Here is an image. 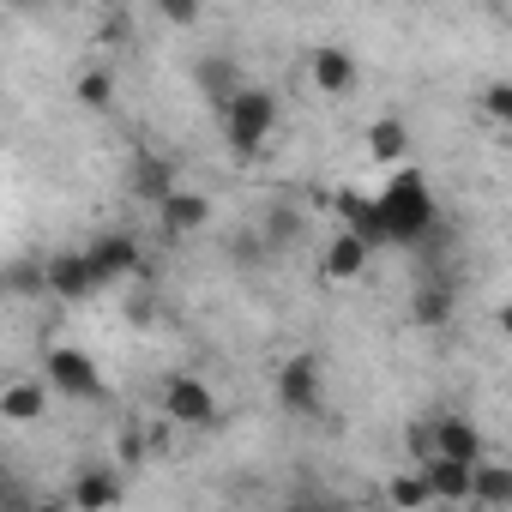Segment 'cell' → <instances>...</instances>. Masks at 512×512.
I'll use <instances>...</instances> for the list:
<instances>
[{
	"instance_id": "cell-1",
	"label": "cell",
	"mask_w": 512,
	"mask_h": 512,
	"mask_svg": "<svg viewBox=\"0 0 512 512\" xmlns=\"http://www.w3.org/2000/svg\"><path fill=\"white\" fill-rule=\"evenodd\" d=\"M374 211H380V241L422 247V241L440 229V205H434L422 169H398V175L386 181V193L374 199Z\"/></svg>"
},
{
	"instance_id": "cell-2",
	"label": "cell",
	"mask_w": 512,
	"mask_h": 512,
	"mask_svg": "<svg viewBox=\"0 0 512 512\" xmlns=\"http://www.w3.org/2000/svg\"><path fill=\"white\" fill-rule=\"evenodd\" d=\"M217 115H223V145H229L241 163H247V157H260L266 139L278 133V97L260 91V85H241Z\"/></svg>"
},
{
	"instance_id": "cell-3",
	"label": "cell",
	"mask_w": 512,
	"mask_h": 512,
	"mask_svg": "<svg viewBox=\"0 0 512 512\" xmlns=\"http://www.w3.org/2000/svg\"><path fill=\"white\" fill-rule=\"evenodd\" d=\"M272 386H278V398H284L290 416H320V404H326V362L314 350H296V356L278 362Z\"/></svg>"
},
{
	"instance_id": "cell-4",
	"label": "cell",
	"mask_w": 512,
	"mask_h": 512,
	"mask_svg": "<svg viewBox=\"0 0 512 512\" xmlns=\"http://www.w3.org/2000/svg\"><path fill=\"white\" fill-rule=\"evenodd\" d=\"M43 386H49V392H67V398H85V404H97V398L109 392V386H103V368H97L85 350H73V344H55V350H49Z\"/></svg>"
},
{
	"instance_id": "cell-5",
	"label": "cell",
	"mask_w": 512,
	"mask_h": 512,
	"mask_svg": "<svg viewBox=\"0 0 512 512\" xmlns=\"http://www.w3.org/2000/svg\"><path fill=\"white\" fill-rule=\"evenodd\" d=\"M163 416L175 428H211L217 422V398L199 374H169L163 380Z\"/></svg>"
},
{
	"instance_id": "cell-6",
	"label": "cell",
	"mask_w": 512,
	"mask_h": 512,
	"mask_svg": "<svg viewBox=\"0 0 512 512\" xmlns=\"http://www.w3.org/2000/svg\"><path fill=\"white\" fill-rule=\"evenodd\" d=\"M121 500H127V476L115 464H79L73 470V488H67L73 512H115Z\"/></svg>"
},
{
	"instance_id": "cell-7",
	"label": "cell",
	"mask_w": 512,
	"mask_h": 512,
	"mask_svg": "<svg viewBox=\"0 0 512 512\" xmlns=\"http://www.w3.org/2000/svg\"><path fill=\"white\" fill-rule=\"evenodd\" d=\"M85 260H91V272H97V290H103V284H127V278L139 272V241L121 235V229H109V235H97V241L85 247Z\"/></svg>"
},
{
	"instance_id": "cell-8",
	"label": "cell",
	"mask_w": 512,
	"mask_h": 512,
	"mask_svg": "<svg viewBox=\"0 0 512 512\" xmlns=\"http://www.w3.org/2000/svg\"><path fill=\"white\" fill-rule=\"evenodd\" d=\"M43 290L61 296V302H85V296H97V272H91L85 253L73 247V253H55V260H43Z\"/></svg>"
},
{
	"instance_id": "cell-9",
	"label": "cell",
	"mask_w": 512,
	"mask_h": 512,
	"mask_svg": "<svg viewBox=\"0 0 512 512\" xmlns=\"http://www.w3.org/2000/svg\"><path fill=\"white\" fill-rule=\"evenodd\" d=\"M428 458L482 464V428L464 422V416H440V422H428Z\"/></svg>"
},
{
	"instance_id": "cell-10",
	"label": "cell",
	"mask_w": 512,
	"mask_h": 512,
	"mask_svg": "<svg viewBox=\"0 0 512 512\" xmlns=\"http://www.w3.org/2000/svg\"><path fill=\"white\" fill-rule=\"evenodd\" d=\"M368 260H374V247L356 241L350 229H338V235L320 247V278H326V284H356V278L368 272Z\"/></svg>"
},
{
	"instance_id": "cell-11",
	"label": "cell",
	"mask_w": 512,
	"mask_h": 512,
	"mask_svg": "<svg viewBox=\"0 0 512 512\" xmlns=\"http://www.w3.org/2000/svg\"><path fill=\"white\" fill-rule=\"evenodd\" d=\"M157 223H163V235H199L205 223H211V199L205 193H187V187H175L163 205H157Z\"/></svg>"
},
{
	"instance_id": "cell-12",
	"label": "cell",
	"mask_w": 512,
	"mask_h": 512,
	"mask_svg": "<svg viewBox=\"0 0 512 512\" xmlns=\"http://www.w3.org/2000/svg\"><path fill=\"white\" fill-rule=\"evenodd\" d=\"M308 73H314L320 97H344V91H356V55L338 49V43H320L314 61H308Z\"/></svg>"
},
{
	"instance_id": "cell-13",
	"label": "cell",
	"mask_w": 512,
	"mask_h": 512,
	"mask_svg": "<svg viewBox=\"0 0 512 512\" xmlns=\"http://www.w3.org/2000/svg\"><path fill=\"white\" fill-rule=\"evenodd\" d=\"M416 470H422V482H428V494H434L440 506H464V500H470V470H476V464H458V458H422Z\"/></svg>"
},
{
	"instance_id": "cell-14",
	"label": "cell",
	"mask_w": 512,
	"mask_h": 512,
	"mask_svg": "<svg viewBox=\"0 0 512 512\" xmlns=\"http://www.w3.org/2000/svg\"><path fill=\"white\" fill-rule=\"evenodd\" d=\"M43 410H49V386L43 380H7L0 386V422L31 428V422H43Z\"/></svg>"
},
{
	"instance_id": "cell-15",
	"label": "cell",
	"mask_w": 512,
	"mask_h": 512,
	"mask_svg": "<svg viewBox=\"0 0 512 512\" xmlns=\"http://www.w3.org/2000/svg\"><path fill=\"white\" fill-rule=\"evenodd\" d=\"M452 308H458V296H452V278H422L416 284V296H410V320L416 326H446L452 320Z\"/></svg>"
},
{
	"instance_id": "cell-16",
	"label": "cell",
	"mask_w": 512,
	"mask_h": 512,
	"mask_svg": "<svg viewBox=\"0 0 512 512\" xmlns=\"http://www.w3.org/2000/svg\"><path fill=\"white\" fill-rule=\"evenodd\" d=\"M338 217L350 223V235H356V241L380 247V211H374V199H362L356 187H338Z\"/></svg>"
},
{
	"instance_id": "cell-17",
	"label": "cell",
	"mask_w": 512,
	"mask_h": 512,
	"mask_svg": "<svg viewBox=\"0 0 512 512\" xmlns=\"http://www.w3.org/2000/svg\"><path fill=\"white\" fill-rule=\"evenodd\" d=\"M253 241H260V247H296L302 241V211L296 205H272L266 217H260V235H253Z\"/></svg>"
},
{
	"instance_id": "cell-18",
	"label": "cell",
	"mask_w": 512,
	"mask_h": 512,
	"mask_svg": "<svg viewBox=\"0 0 512 512\" xmlns=\"http://www.w3.org/2000/svg\"><path fill=\"white\" fill-rule=\"evenodd\" d=\"M470 500H482V506H512V470L482 458V464L470 470Z\"/></svg>"
},
{
	"instance_id": "cell-19",
	"label": "cell",
	"mask_w": 512,
	"mask_h": 512,
	"mask_svg": "<svg viewBox=\"0 0 512 512\" xmlns=\"http://www.w3.org/2000/svg\"><path fill=\"white\" fill-rule=\"evenodd\" d=\"M133 193L151 199V205H163V199L175 193V163H163V157H139V169H133Z\"/></svg>"
},
{
	"instance_id": "cell-20",
	"label": "cell",
	"mask_w": 512,
	"mask_h": 512,
	"mask_svg": "<svg viewBox=\"0 0 512 512\" xmlns=\"http://www.w3.org/2000/svg\"><path fill=\"white\" fill-rule=\"evenodd\" d=\"M404 145H410V127H404L398 115H380V121H368V151H374L380 163H398V157H404Z\"/></svg>"
},
{
	"instance_id": "cell-21",
	"label": "cell",
	"mask_w": 512,
	"mask_h": 512,
	"mask_svg": "<svg viewBox=\"0 0 512 512\" xmlns=\"http://www.w3.org/2000/svg\"><path fill=\"white\" fill-rule=\"evenodd\" d=\"M386 500H392L398 512H428V506H434L422 470H398V476H386Z\"/></svg>"
},
{
	"instance_id": "cell-22",
	"label": "cell",
	"mask_w": 512,
	"mask_h": 512,
	"mask_svg": "<svg viewBox=\"0 0 512 512\" xmlns=\"http://www.w3.org/2000/svg\"><path fill=\"white\" fill-rule=\"evenodd\" d=\"M73 97H79L85 109H109V103H115V73H109V67H85V73L73 79Z\"/></svg>"
},
{
	"instance_id": "cell-23",
	"label": "cell",
	"mask_w": 512,
	"mask_h": 512,
	"mask_svg": "<svg viewBox=\"0 0 512 512\" xmlns=\"http://www.w3.org/2000/svg\"><path fill=\"white\" fill-rule=\"evenodd\" d=\"M284 512H350V506H344L332 488H320V482H302V488L290 494V506H284Z\"/></svg>"
},
{
	"instance_id": "cell-24",
	"label": "cell",
	"mask_w": 512,
	"mask_h": 512,
	"mask_svg": "<svg viewBox=\"0 0 512 512\" xmlns=\"http://www.w3.org/2000/svg\"><path fill=\"white\" fill-rule=\"evenodd\" d=\"M0 512H31V482L0 458Z\"/></svg>"
},
{
	"instance_id": "cell-25",
	"label": "cell",
	"mask_w": 512,
	"mask_h": 512,
	"mask_svg": "<svg viewBox=\"0 0 512 512\" xmlns=\"http://www.w3.org/2000/svg\"><path fill=\"white\" fill-rule=\"evenodd\" d=\"M199 85L211 91V103H217V109H223V103H229V97L241 91V85H235V67H229V61H205V67H199Z\"/></svg>"
},
{
	"instance_id": "cell-26",
	"label": "cell",
	"mask_w": 512,
	"mask_h": 512,
	"mask_svg": "<svg viewBox=\"0 0 512 512\" xmlns=\"http://www.w3.org/2000/svg\"><path fill=\"white\" fill-rule=\"evenodd\" d=\"M0 272H7V296H37V290H43V266H37V260L0 266Z\"/></svg>"
},
{
	"instance_id": "cell-27",
	"label": "cell",
	"mask_w": 512,
	"mask_h": 512,
	"mask_svg": "<svg viewBox=\"0 0 512 512\" xmlns=\"http://www.w3.org/2000/svg\"><path fill=\"white\" fill-rule=\"evenodd\" d=\"M482 109H488L494 121H512V85H506V79H488V91H482Z\"/></svg>"
},
{
	"instance_id": "cell-28",
	"label": "cell",
	"mask_w": 512,
	"mask_h": 512,
	"mask_svg": "<svg viewBox=\"0 0 512 512\" xmlns=\"http://www.w3.org/2000/svg\"><path fill=\"white\" fill-rule=\"evenodd\" d=\"M193 19H199L193 0H169V7H163V25H193Z\"/></svg>"
},
{
	"instance_id": "cell-29",
	"label": "cell",
	"mask_w": 512,
	"mask_h": 512,
	"mask_svg": "<svg viewBox=\"0 0 512 512\" xmlns=\"http://www.w3.org/2000/svg\"><path fill=\"white\" fill-rule=\"evenodd\" d=\"M151 314H157V302H151V296H133V302H127V320H133V326H145Z\"/></svg>"
},
{
	"instance_id": "cell-30",
	"label": "cell",
	"mask_w": 512,
	"mask_h": 512,
	"mask_svg": "<svg viewBox=\"0 0 512 512\" xmlns=\"http://www.w3.org/2000/svg\"><path fill=\"white\" fill-rule=\"evenodd\" d=\"M31 512H73L67 500H31Z\"/></svg>"
},
{
	"instance_id": "cell-31",
	"label": "cell",
	"mask_w": 512,
	"mask_h": 512,
	"mask_svg": "<svg viewBox=\"0 0 512 512\" xmlns=\"http://www.w3.org/2000/svg\"><path fill=\"white\" fill-rule=\"evenodd\" d=\"M0 302H7V272H0Z\"/></svg>"
}]
</instances>
